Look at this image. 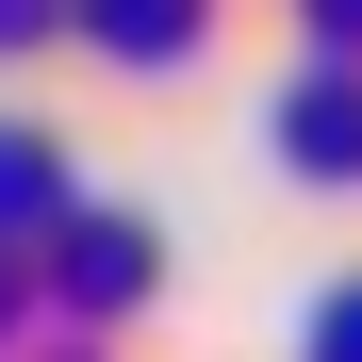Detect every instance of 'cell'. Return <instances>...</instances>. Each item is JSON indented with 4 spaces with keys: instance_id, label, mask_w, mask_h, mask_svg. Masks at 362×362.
Wrapping results in <instances>:
<instances>
[{
    "instance_id": "cell-2",
    "label": "cell",
    "mask_w": 362,
    "mask_h": 362,
    "mask_svg": "<svg viewBox=\"0 0 362 362\" xmlns=\"http://www.w3.org/2000/svg\"><path fill=\"white\" fill-rule=\"evenodd\" d=\"M99 17H115V49H181V33H198V0H99Z\"/></svg>"
},
{
    "instance_id": "cell-3",
    "label": "cell",
    "mask_w": 362,
    "mask_h": 362,
    "mask_svg": "<svg viewBox=\"0 0 362 362\" xmlns=\"http://www.w3.org/2000/svg\"><path fill=\"white\" fill-rule=\"evenodd\" d=\"M33 198H49V165H33V148H0V214H33Z\"/></svg>"
},
{
    "instance_id": "cell-4",
    "label": "cell",
    "mask_w": 362,
    "mask_h": 362,
    "mask_svg": "<svg viewBox=\"0 0 362 362\" xmlns=\"http://www.w3.org/2000/svg\"><path fill=\"white\" fill-rule=\"evenodd\" d=\"M313 362H362V296H329V329H313Z\"/></svg>"
},
{
    "instance_id": "cell-1",
    "label": "cell",
    "mask_w": 362,
    "mask_h": 362,
    "mask_svg": "<svg viewBox=\"0 0 362 362\" xmlns=\"http://www.w3.org/2000/svg\"><path fill=\"white\" fill-rule=\"evenodd\" d=\"M280 148H296V165H362V83L329 66L313 99H296V115H280Z\"/></svg>"
}]
</instances>
